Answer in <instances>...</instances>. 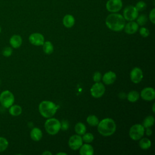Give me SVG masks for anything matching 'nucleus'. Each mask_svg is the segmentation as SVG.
<instances>
[{
	"instance_id": "nucleus-24",
	"label": "nucleus",
	"mask_w": 155,
	"mask_h": 155,
	"mask_svg": "<svg viewBox=\"0 0 155 155\" xmlns=\"http://www.w3.org/2000/svg\"><path fill=\"white\" fill-rule=\"evenodd\" d=\"M154 123V117L153 116H147L143 121V126L145 128H151Z\"/></svg>"
},
{
	"instance_id": "nucleus-19",
	"label": "nucleus",
	"mask_w": 155,
	"mask_h": 155,
	"mask_svg": "<svg viewBox=\"0 0 155 155\" xmlns=\"http://www.w3.org/2000/svg\"><path fill=\"white\" fill-rule=\"evenodd\" d=\"M42 137V132L40 128L35 127L30 131V137L34 141H39Z\"/></svg>"
},
{
	"instance_id": "nucleus-38",
	"label": "nucleus",
	"mask_w": 155,
	"mask_h": 155,
	"mask_svg": "<svg viewBox=\"0 0 155 155\" xmlns=\"http://www.w3.org/2000/svg\"><path fill=\"white\" fill-rule=\"evenodd\" d=\"M57 155H60V154H63V155H67V153H63V152H60V153H58L56 154Z\"/></svg>"
},
{
	"instance_id": "nucleus-34",
	"label": "nucleus",
	"mask_w": 155,
	"mask_h": 155,
	"mask_svg": "<svg viewBox=\"0 0 155 155\" xmlns=\"http://www.w3.org/2000/svg\"><path fill=\"white\" fill-rule=\"evenodd\" d=\"M149 19L153 24L155 23V8H153L150 11L149 14Z\"/></svg>"
},
{
	"instance_id": "nucleus-15",
	"label": "nucleus",
	"mask_w": 155,
	"mask_h": 155,
	"mask_svg": "<svg viewBox=\"0 0 155 155\" xmlns=\"http://www.w3.org/2000/svg\"><path fill=\"white\" fill-rule=\"evenodd\" d=\"M9 43L11 47H12L13 48H18L22 45V38L20 35H13L10 37L9 39Z\"/></svg>"
},
{
	"instance_id": "nucleus-17",
	"label": "nucleus",
	"mask_w": 155,
	"mask_h": 155,
	"mask_svg": "<svg viewBox=\"0 0 155 155\" xmlns=\"http://www.w3.org/2000/svg\"><path fill=\"white\" fill-rule=\"evenodd\" d=\"M79 153L81 155H93L94 154V150L93 147L87 143L82 145L79 148Z\"/></svg>"
},
{
	"instance_id": "nucleus-37",
	"label": "nucleus",
	"mask_w": 155,
	"mask_h": 155,
	"mask_svg": "<svg viewBox=\"0 0 155 155\" xmlns=\"http://www.w3.org/2000/svg\"><path fill=\"white\" fill-rule=\"evenodd\" d=\"M42 154L43 155H51V153H50V151H44V152H43L42 153Z\"/></svg>"
},
{
	"instance_id": "nucleus-22",
	"label": "nucleus",
	"mask_w": 155,
	"mask_h": 155,
	"mask_svg": "<svg viewBox=\"0 0 155 155\" xmlns=\"http://www.w3.org/2000/svg\"><path fill=\"white\" fill-rule=\"evenodd\" d=\"M43 51L47 54H50L53 51V45L50 41H46L42 45Z\"/></svg>"
},
{
	"instance_id": "nucleus-28",
	"label": "nucleus",
	"mask_w": 155,
	"mask_h": 155,
	"mask_svg": "<svg viewBox=\"0 0 155 155\" xmlns=\"http://www.w3.org/2000/svg\"><path fill=\"white\" fill-rule=\"evenodd\" d=\"M136 19L137 24L139 25L142 26L147 23V22L148 21V18L145 15L141 14L140 15H138V16L137 17V18Z\"/></svg>"
},
{
	"instance_id": "nucleus-41",
	"label": "nucleus",
	"mask_w": 155,
	"mask_h": 155,
	"mask_svg": "<svg viewBox=\"0 0 155 155\" xmlns=\"http://www.w3.org/2000/svg\"><path fill=\"white\" fill-rule=\"evenodd\" d=\"M0 85H1V80H0Z\"/></svg>"
},
{
	"instance_id": "nucleus-30",
	"label": "nucleus",
	"mask_w": 155,
	"mask_h": 155,
	"mask_svg": "<svg viewBox=\"0 0 155 155\" xmlns=\"http://www.w3.org/2000/svg\"><path fill=\"white\" fill-rule=\"evenodd\" d=\"M134 7H136V8L137 9V10L138 12H140V11L141 12V11L144 10L146 8L147 4L143 1H139L136 3V4Z\"/></svg>"
},
{
	"instance_id": "nucleus-7",
	"label": "nucleus",
	"mask_w": 155,
	"mask_h": 155,
	"mask_svg": "<svg viewBox=\"0 0 155 155\" xmlns=\"http://www.w3.org/2000/svg\"><path fill=\"white\" fill-rule=\"evenodd\" d=\"M139 15V12L133 5L127 6L123 11V17L126 21H134Z\"/></svg>"
},
{
	"instance_id": "nucleus-31",
	"label": "nucleus",
	"mask_w": 155,
	"mask_h": 155,
	"mask_svg": "<svg viewBox=\"0 0 155 155\" xmlns=\"http://www.w3.org/2000/svg\"><path fill=\"white\" fill-rule=\"evenodd\" d=\"M13 53L12 47H5L3 48L2 51V54L4 57H10Z\"/></svg>"
},
{
	"instance_id": "nucleus-1",
	"label": "nucleus",
	"mask_w": 155,
	"mask_h": 155,
	"mask_svg": "<svg viewBox=\"0 0 155 155\" xmlns=\"http://www.w3.org/2000/svg\"><path fill=\"white\" fill-rule=\"evenodd\" d=\"M107 27L112 31H120L125 25V19L123 16L117 13H111L105 19Z\"/></svg>"
},
{
	"instance_id": "nucleus-14",
	"label": "nucleus",
	"mask_w": 155,
	"mask_h": 155,
	"mask_svg": "<svg viewBox=\"0 0 155 155\" xmlns=\"http://www.w3.org/2000/svg\"><path fill=\"white\" fill-rule=\"evenodd\" d=\"M124 31L128 35H132L135 33L139 29V25L136 22L129 21L127 24H125L124 28Z\"/></svg>"
},
{
	"instance_id": "nucleus-26",
	"label": "nucleus",
	"mask_w": 155,
	"mask_h": 155,
	"mask_svg": "<svg viewBox=\"0 0 155 155\" xmlns=\"http://www.w3.org/2000/svg\"><path fill=\"white\" fill-rule=\"evenodd\" d=\"M87 123L90 125V126H93V127H95L97 126V124L99 122V120L98 119V118L93 114L91 115H89L87 118Z\"/></svg>"
},
{
	"instance_id": "nucleus-8",
	"label": "nucleus",
	"mask_w": 155,
	"mask_h": 155,
	"mask_svg": "<svg viewBox=\"0 0 155 155\" xmlns=\"http://www.w3.org/2000/svg\"><path fill=\"white\" fill-rule=\"evenodd\" d=\"M123 6L122 0H108L105 5L106 9L110 13L119 12Z\"/></svg>"
},
{
	"instance_id": "nucleus-21",
	"label": "nucleus",
	"mask_w": 155,
	"mask_h": 155,
	"mask_svg": "<svg viewBox=\"0 0 155 155\" xmlns=\"http://www.w3.org/2000/svg\"><path fill=\"white\" fill-rule=\"evenodd\" d=\"M75 132L79 135H83L86 132V126L82 122H78L74 127Z\"/></svg>"
},
{
	"instance_id": "nucleus-12",
	"label": "nucleus",
	"mask_w": 155,
	"mask_h": 155,
	"mask_svg": "<svg viewBox=\"0 0 155 155\" xmlns=\"http://www.w3.org/2000/svg\"><path fill=\"white\" fill-rule=\"evenodd\" d=\"M131 81L134 84L139 83L143 78V73L142 70L139 67L133 68L130 72Z\"/></svg>"
},
{
	"instance_id": "nucleus-5",
	"label": "nucleus",
	"mask_w": 155,
	"mask_h": 155,
	"mask_svg": "<svg viewBox=\"0 0 155 155\" xmlns=\"http://www.w3.org/2000/svg\"><path fill=\"white\" fill-rule=\"evenodd\" d=\"M15 96L10 90H5L0 93V104L4 108H8L14 104Z\"/></svg>"
},
{
	"instance_id": "nucleus-39",
	"label": "nucleus",
	"mask_w": 155,
	"mask_h": 155,
	"mask_svg": "<svg viewBox=\"0 0 155 155\" xmlns=\"http://www.w3.org/2000/svg\"><path fill=\"white\" fill-rule=\"evenodd\" d=\"M154 106H155V104L154 103V104H153V106H152V108H153V113L155 112V110H154Z\"/></svg>"
},
{
	"instance_id": "nucleus-25",
	"label": "nucleus",
	"mask_w": 155,
	"mask_h": 155,
	"mask_svg": "<svg viewBox=\"0 0 155 155\" xmlns=\"http://www.w3.org/2000/svg\"><path fill=\"white\" fill-rule=\"evenodd\" d=\"M139 147L142 149L147 150L151 147V142L149 139L145 137V138H142V139H140V140L139 142Z\"/></svg>"
},
{
	"instance_id": "nucleus-9",
	"label": "nucleus",
	"mask_w": 155,
	"mask_h": 155,
	"mask_svg": "<svg viewBox=\"0 0 155 155\" xmlns=\"http://www.w3.org/2000/svg\"><path fill=\"white\" fill-rule=\"evenodd\" d=\"M105 88L103 84L98 82L93 84L90 89L91 96L94 98L101 97L105 93Z\"/></svg>"
},
{
	"instance_id": "nucleus-23",
	"label": "nucleus",
	"mask_w": 155,
	"mask_h": 155,
	"mask_svg": "<svg viewBox=\"0 0 155 155\" xmlns=\"http://www.w3.org/2000/svg\"><path fill=\"white\" fill-rule=\"evenodd\" d=\"M139 93L135 90L131 91L127 95V99L131 102H135L139 99Z\"/></svg>"
},
{
	"instance_id": "nucleus-29",
	"label": "nucleus",
	"mask_w": 155,
	"mask_h": 155,
	"mask_svg": "<svg viewBox=\"0 0 155 155\" xmlns=\"http://www.w3.org/2000/svg\"><path fill=\"white\" fill-rule=\"evenodd\" d=\"M82 140L84 141L86 143H90L93 142L94 139V136L93 134L90 133H84L82 136Z\"/></svg>"
},
{
	"instance_id": "nucleus-16",
	"label": "nucleus",
	"mask_w": 155,
	"mask_h": 155,
	"mask_svg": "<svg viewBox=\"0 0 155 155\" xmlns=\"http://www.w3.org/2000/svg\"><path fill=\"white\" fill-rule=\"evenodd\" d=\"M116 79V74L114 72L109 71L107 73H105L103 77H102V81L104 82V84L107 85H110L114 82V81Z\"/></svg>"
},
{
	"instance_id": "nucleus-4",
	"label": "nucleus",
	"mask_w": 155,
	"mask_h": 155,
	"mask_svg": "<svg viewBox=\"0 0 155 155\" xmlns=\"http://www.w3.org/2000/svg\"><path fill=\"white\" fill-rule=\"evenodd\" d=\"M44 126L46 131L51 135L57 134L61 130V122L56 118H48L45 122Z\"/></svg>"
},
{
	"instance_id": "nucleus-13",
	"label": "nucleus",
	"mask_w": 155,
	"mask_h": 155,
	"mask_svg": "<svg viewBox=\"0 0 155 155\" xmlns=\"http://www.w3.org/2000/svg\"><path fill=\"white\" fill-rule=\"evenodd\" d=\"M140 97L145 101H150L155 98V90L151 87H146L140 92Z\"/></svg>"
},
{
	"instance_id": "nucleus-10",
	"label": "nucleus",
	"mask_w": 155,
	"mask_h": 155,
	"mask_svg": "<svg viewBox=\"0 0 155 155\" xmlns=\"http://www.w3.org/2000/svg\"><path fill=\"white\" fill-rule=\"evenodd\" d=\"M82 138L79 134L71 136L68 140V145L73 150H77L82 145Z\"/></svg>"
},
{
	"instance_id": "nucleus-3",
	"label": "nucleus",
	"mask_w": 155,
	"mask_h": 155,
	"mask_svg": "<svg viewBox=\"0 0 155 155\" xmlns=\"http://www.w3.org/2000/svg\"><path fill=\"white\" fill-rule=\"evenodd\" d=\"M39 111L40 114L45 118H50L53 116L58 106L50 101H43L39 105Z\"/></svg>"
},
{
	"instance_id": "nucleus-18",
	"label": "nucleus",
	"mask_w": 155,
	"mask_h": 155,
	"mask_svg": "<svg viewBox=\"0 0 155 155\" xmlns=\"http://www.w3.org/2000/svg\"><path fill=\"white\" fill-rule=\"evenodd\" d=\"M62 23L66 28L72 27L75 23V19L74 16L70 14L65 15L63 18Z\"/></svg>"
},
{
	"instance_id": "nucleus-6",
	"label": "nucleus",
	"mask_w": 155,
	"mask_h": 155,
	"mask_svg": "<svg viewBox=\"0 0 155 155\" xmlns=\"http://www.w3.org/2000/svg\"><path fill=\"white\" fill-rule=\"evenodd\" d=\"M145 133V128L141 124H134L130 129L129 136L134 140H139L142 138Z\"/></svg>"
},
{
	"instance_id": "nucleus-36",
	"label": "nucleus",
	"mask_w": 155,
	"mask_h": 155,
	"mask_svg": "<svg viewBox=\"0 0 155 155\" xmlns=\"http://www.w3.org/2000/svg\"><path fill=\"white\" fill-rule=\"evenodd\" d=\"M152 134V130L150 129V128H147L146 130V134L148 136H151Z\"/></svg>"
},
{
	"instance_id": "nucleus-20",
	"label": "nucleus",
	"mask_w": 155,
	"mask_h": 155,
	"mask_svg": "<svg viewBox=\"0 0 155 155\" xmlns=\"http://www.w3.org/2000/svg\"><path fill=\"white\" fill-rule=\"evenodd\" d=\"M22 110L20 105L13 104L8 108L9 114L12 116H18L22 113Z\"/></svg>"
},
{
	"instance_id": "nucleus-2",
	"label": "nucleus",
	"mask_w": 155,
	"mask_h": 155,
	"mask_svg": "<svg viewBox=\"0 0 155 155\" xmlns=\"http://www.w3.org/2000/svg\"><path fill=\"white\" fill-rule=\"evenodd\" d=\"M98 132L104 136H110L114 133L116 125L113 119L105 118L97 124Z\"/></svg>"
},
{
	"instance_id": "nucleus-11",
	"label": "nucleus",
	"mask_w": 155,
	"mask_h": 155,
	"mask_svg": "<svg viewBox=\"0 0 155 155\" xmlns=\"http://www.w3.org/2000/svg\"><path fill=\"white\" fill-rule=\"evenodd\" d=\"M29 42L33 45L41 46L44 43V37L39 33H31L28 38Z\"/></svg>"
},
{
	"instance_id": "nucleus-27",
	"label": "nucleus",
	"mask_w": 155,
	"mask_h": 155,
	"mask_svg": "<svg viewBox=\"0 0 155 155\" xmlns=\"http://www.w3.org/2000/svg\"><path fill=\"white\" fill-rule=\"evenodd\" d=\"M8 146V141L4 137L0 136V153L7 150Z\"/></svg>"
},
{
	"instance_id": "nucleus-32",
	"label": "nucleus",
	"mask_w": 155,
	"mask_h": 155,
	"mask_svg": "<svg viewBox=\"0 0 155 155\" xmlns=\"http://www.w3.org/2000/svg\"><path fill=\"white\" fill-rule=\"evenodd\" d=\"M139 33L140 35L143 37V38H147L150 35V31L148 30V29L146 27H141L140 29H139Z\"/></svg>"
},
{
	"instance_id": "nucleus-40",
	"label": "nucleus",
	"mask_w": 155,
	"mask_h": 155,
	"mask_svg": "<svg viewBox=\"0 0 155 155\" xmlns=\"http://www.w3.org/2000/svg\"><path fill=\"white\" fill-rule=\"evenodd\" d=\"M1 27L0 25V33H1Z\"/></svg>"
},
{
	"instance_id": "nucleus-33",
	"label": "nucleus",
	"mask_w": 155,
	"mask_h": 155,
	"mask_svg": "<svg viewBox=\"0 0 155 155\" xmlns=\"http://www.w3.org/2000/svg\"><path fill=\"white\" fill-rule=\"evenodd\" d=\"M93 81L95 82H99L101 79H102V75H101V73L99 71H96L93 74Z\"/></svg>"
},
{
	"instance_id": "nucleus-35",
	"label": "nucleus",
	"mask_w": 155,
	"mask_h": 155,
	"mask_svg": "<svg viewBox=\"0 0 155 155\" xmlns=\"http://www.w3.org/2000/svg\"><path fill=\"white\" fill-rule=\"evenodd\" d=\"M68 122L67 120H63L62 123H61V129L62 130H67L68 128Z\"/></svg>"
}]
</instances>
